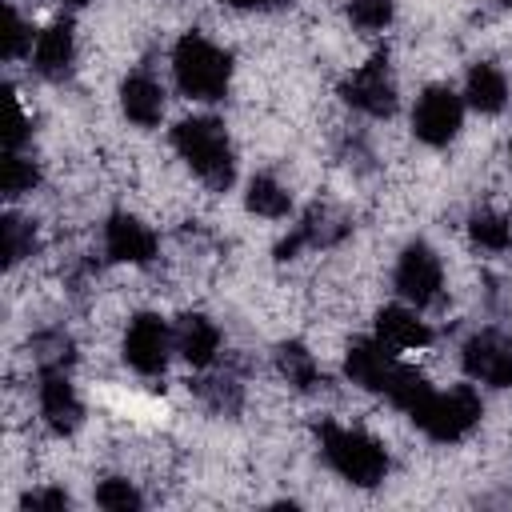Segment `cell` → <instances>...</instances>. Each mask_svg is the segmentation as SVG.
Wrapping results in <instances>:
<instances>
[{
  "label": "cell",
  "mask_w": 512,
  "mask_h": 512,
  "mask_svg": "<svg viewBox=\"0 0 512 512\" xmlns=\"http://www.w3.org/2000/svg\"><path fill=\"white\" fill-rule=\"evenodd\" d=\"M172 76L188 100H220L232 80V56L204 32H184L172 48Z\"/></svg>",
  "instance_id": "cell-3"
},
{
  "label": "cell",
  "mask_w": 512,
  "mask_h": 512,
  "mask_svg": "<svg viewBox=\"0 0 512 512\" xmlns=\"http://www.w3.org/2000/svg\"><path fill=\"white\" fill-rule=\"evenodd\" d=\"M72 60H76V32H72V20H52L44 32H36L32 68H36L44 80H64V76L72 72Z\"/></svg>",
  "instance_id": "cell-15"
},
{
  "label": "cell",
  "mask_w": 512,
  "mask_h": 512,
  "mask_svg": "<svg viewBox=\"0 0 512 512\" xmlns=\"http://www.w3.org/2000/svg\"><path fill=\"white\" fill-rule=\"evenodd\" d=\"M32 44H36V40H32V28H28V24L20 20V12L8 4V8H4V32H0V56H4V60H20L24 52H32Z\"/></svg>",
  "instance_id": "cell-26"
},
{
  "label": "cell",
  "mask_w": 512,
  "mask_h": 512,
  "mask_svg": "<svg viewBox=\"0 0 512 512\" xmlns=\"http://www.w3.org/2000/svg\"><path fill=\"white\" fill-rule=\"evenodd\" d=\"M244 208H248L252 216H264V220H284V216L292 212V192H288V188H284L276 176L256 172V176L248 180Z\"/></svg>",
  "instance_id": "cell-20"
},
{
  "label": "cell",
  "mask_w": 512,
  "mask_h": 512,
  "mask_svg": "<svg viewBox=\"0 0 512 512\" xmlns=\"http://www.w3.org/2000/svg\"><path fill=\"white\" fill-rule=\"evenodd\" d=\"M172 148L180 152V160L212 188L224 192L236 176V156H232V140L224 132V124L216 116H188L172 128Z\"/></svg>",
  "instance_id": "cell-1"
},
{
  "label": "cell",
  "mask_w": 512,
  "mask_h": 512,
  "mask_svg": "<svg viewBox=\"0 0 512 512\" xmlns=\"http://www.w3.org/2000/svg\"><path fill=\"white\" fill-rule=\"evenodd\" d=\"M396 292L412 304V308H428L440 300V288H444V264L440 256L432 252V244L424 240H412L400 260H396Z\"/></svg>",
  "instance_id": "cell-8"
},
{
  "label": "cell",
  "mask_w": 512,
  "mask_h": 512,
  "mask_svg": "<svg viewBox=\"0 0 512 512\" xmlns=\"http://www.w3.org/2000/svg\"><path fill=\"white\" fill-rule=\"evenodd\" d=\"M380 396H388L392 408H400V412L412 416V412L432 396V384H428L424 372H416L412 364H400V360H396V368H392V376H388V384H384Z\"/></svg>",
  "instance_id": "cell-21"
},
{
  "label": "cell",
  "mask_w": 512,
  "mask_h": 512,
  "mask_svg": "<svg viewBox=\"0 0 512 512\" xmlns=\"http://www.w3.org/2000/svg\"><path fill=\"white\" fill-rule=\"evenodd\" d=\"M156 248H160V240L140 216H132V212H112L108 216V224H104L108 260H116V264H148V260H156Z\"/></svg>",
  "instance_id": "cell-12"
},
{
  "label": "cell",
  "mask_w": 512,
  "mask_h": 512,
  "mask_svg": "<svg viewBox=\"0 0 512 512\" xmlns=\"http://www.w3.org/2000/svg\"><path fill=\"white\" fill-rule=\"evenodd\" d=\"M392 368H396V352H388L376 336H360V340L348 344L344 372H348V380L360 384L364 392H384Z\"/></svg>",
  "instance_id": "cell-14"
},
{
  "label": "cell",
  "mask_w": 512,
  "mask_h": 512,
  "mask_svg": "<svg viewBox=\"0 0 512 512\" xmlns=\"http://www.w3.org/2000/svg\"><path fill=\"white\" fill-rule=\"evenodd\" d=\"M316 436H320V452H324L328 468L340 480H348L356 488H376L388 476V452L376 436H368L360 428L332 424V420H324L316 428Z\"/></svg>",
  "instance_id": "cell-2"
},
{
  "label": "cell",
  "mask_w": 512,
  "mask_h": 512,
  "mask_svg": "<svg viewBox=\"0 0 512 512\" xmlns=\"http://www.w3.org/2000/svg\"><path fill=\"white\" fill-rule=\"evenodd\" d=\"M460 124H464V96L452 92L448 84H428V88L416 96L412 132H416V140H424L428 148H444L448 140H456Z\"/></svg>",
  "instance_id": "cell-6"
},
{
  "label": "cell",
  "mask_w": 512,
  "mask_h": 512,
  "mask_svg": "<svg viewBox=\"0 0 512 512\" xmlns=\"http://www.w3.org/2000/svg\"><path fill=\"white\" fill-rule=\"evenodd\" d=\"M348 216H340L332 204H312L304 212V220L292 228V236H284L276 244V260H296L304 248H332L336 240L348 236Z\"/></svg>",
  "instance_id": "cell-10"
},
{
  "label": "cell",
  "mask_w": 512,
  "mask_h": 512,
  "mask_svg": "<svg viewBox=\"0 0 512 512\" xmlns=\"http://www.w3.org/2000/svg\"><path fill=\"white\" fill-rule=\"evenodd\" d=\"M32 356H36L40 372H44V368H68V364H72V340L60 336V332L36 336V340H32Z\"/></svg>",
  "instance_id": "cell-29"
},
{
  "label": "cell",
  "mask_w": 512,
  "mask_h": 512,
  "mask_svg": "<svg viewBox=\"0 0 512 512\" xmlns=\"http://www.w3.org/2000/svg\"><path fill=\"white\" fill-rule=\"evenodd\" d=\"M484 416V404H480V392L472 384H456L448 392H436L412 412V424L436 440V444H452V440H464Z\"/></svg>",
  "instance_id": "cell-4"
},
{
  "label": "cell",
  "mask_w": 512,
  "mask_h": 512,
  "mask_svg": "<svg viewBox=\"0 0 512 512\" xmlns=\"http://www.w3.org/2000/svg\"><path fill=\"white\" fill-rule=\"evenodd\" d=\"M96 504H100V508H108V512H136L144 500H140V492H136L128 480L108 476V480H100V484H96Z\"/></svg>",
  "instance_id": "cell-27"
},
{
  "label": "cell",
  "mask_w": 512,
  "mask_h": 512,
  "mask_svg": "<svg viewBox=\"0 0 512 512\" xmlns=\"http://www.w3.org/2000/svg\"><path fill=\"white\" fill-rule=\"evenodd\" d=\"M468 236L476 248L484 252H508L512 248V220L504 212H492V208H480L468 216Z\"/></svg>",
  "instance_id": "cell-22"
},
{
  "label": "cell",
  "mask_w": 512,
  "mask_h": 512,
  "mask_svg": "<svg viewBox=\"0 0 512 512\" xmlns=\"http://www.w3.org/2000/svg\"><path fill=\"white\" fill-rule=\"evenodd\" d=\"M340 96L344 104H352L356 112L364 116H392L396 112V80H392V68H388V56L376 52L368 56L364 64H356L344 80H340Z\"/></svg>",
  "instance_id": "cell-5"
},
{
  "label": "cell",
  "mask_w": 512,
  "mask_h": 512,
  "mask_svg": "<svg viewBox=\"0 0 512 512\" xmlns=\"http://www.w3.org/2000/svg\"><path fill=\"white\" fill-rule=\"evenodd\" d=\"M376 340L388 352H420L432 344V328L420 320V308L412 304H388L376 312Z\"/></svg>",
  "instance_id": "cell-13"
},
{
  "label": "cell",
  "mask_w": 512,
  "mask_h": 512,
  "mask_svg": "<svg viewBox=\"0 0 512 512\" xmlns=\"http://www.w3.org/2000/svg\"><path fill=\"white\" fill-rule=\"evenodd\" d=\"M460 364L468 380L488 388H512V336L500 328H480L464 340Z\"/></svg>",
  "instance_id": "cell-7"
},
{
  "label": "cell",
  "mask_w": 512,
  "mask_h": 512,
  "mask_svg": "<svg viewBox=\"0 0 512 512\" xmlns=\"http://www.w3.org/2000/svg\"><path fill=\"white\" fill-rule=\"evenodd\" d=\"M276 368H280V376H284L296 392H312L316 384H324V372H320L316 356H312L308 344H300V340L276 344Z\"/></svg>",
  "instance_id": "cell-19"
},
{
  "label": "cell",
  "mask_w": 512,
  "mask_h": 512,
  "mask_svg": "<svg viewBox=\"0 0 512 512\" xmlns=\"http://www.w3.org/2000/svg\"><path fill=\"white\" fill-rule=\"evenodd\" d=\"M36 396H40V416L52 432L72 436L84 424V404H80V396L68 380V368H44Z\"/></svg>",
  "instance_id": "cell-11"
},
{
  "label": "cell",
  "mask_w": 512,
  "mask_h": 512,
  "mask_svg": "<svg viewBox=\"0 0 512 512\" xmlns=\"http://www.w3.org/2000/svg\"><path fill=\"white\" fill-rule=\"evenodd\" d=\"M20 508H68V492L64 488H36V492H24L20 496Z\"/></svg>",
  "instance_id": "cell-30"
},
{
  "label": "cell",
  "mask_w": 512,
  "mask_h": 512,
  "mask_svg": "<svg viewBox=\"0 0 512 512\" xmlns=\"http://www.w3.org/2000/svg\"><path fill=\"white\" fill-rule=\"evenodd\" d=\"M192 388H196V396H200L212 412H220V416H236L240 404H244V392H240L236 376H228V372L200 376V380H192Z\"/></svg>",
  "instance_id": "cell-23"
},
{
  "label": "cell",
  "mask_w": 512,
  "mask_h": 512,
  "mask_svg": "<svg viewBox=\"0 0 512 512\" xmlns=\"http://www.w3.org/2000/svg\"><path fill=\"white\" fill-rule=\"evenodd\" d=\"M464 104L484 112V116H496L508 104V76L488 60L472 64L468 76H464Z\"/></svg>",
  "instance_id": "cell-18"
},
{
  "label": "cell",
  "mask_w": 512,
  "mask_h": 512,
  "mask_svg": "<svg viewBox=\"0 0 512 512\" xmlns=\"http://www.w3.org/2000/svg\"><path fill=\"white\" fill-rule=\"evenodd\" d=\"M392 0H348V20L360 32H384L392 24Z\"/></svg>",
  "instance_id": "cell-28"
},
{
  "label": "cell",
  "mask_w": 512,
  "mask_h": 512,
  "mask_svg": "<svg viewBox=\"0 0 512 512\" xmlns=\"http://www.w3.org/2000/svg\"><path fill=\"white\" fill-rule=\"evenodd\" d=\"M508 156H512V144H508Z\"/></svg>",
  "instance_id": "cell-33"
},
{
  "label": "cell",
  "mask_w": 512,
  "mask_h": 512,
  "mask_svg": "<svg viewBox=\"0 0 512 512\" xmlns=\"http://www.w3.org/2000/svg\"><path fill=\"white\" fill-rule=\"evenodd\" d=\"M168 352L172 348V328L156 316V312H140L128 320V332H124V364L140 376H160L164 364H168Z\"/></svg>",
  "instance_id": "cell-9"
},
{
  "label": "cell",
  "mask_w": 512,
  "mask_h": 512,
  "mask_svg": "<svg viewBox=\"0 0 512 512\" xmlns=\"http://www.w3.org/2000/svg\"><path fill=\"white\" fill-rule=\"evenodd\" d=\"M228 8H240V12H264V8H280L288 0H224Z\"/></svg>",
  "instance_id": "cell-31"
},
{
  "label": "cell",
  "mask_w": 512,
  "mask_h": 512,
  "mask_svg": "<svg viewBox=\"0 0 512 512\" xmlns=\"http://www.w3.org/2000/svg\"><path fill=\"white\" fill-rule=\"evenodd\" d=\"M120 112L136 124V128H156L164 116V88L148 76V72H132L120 84Z\"/></svg>",
  "instance_id": "cell-17"
},
{
  "label": "cell",
  "mask_w": 512,
  "mask_h": 512,
  "mask_svg": "<svg viewBox=\"0 0 512 512\" xmlns=\"http://www.w3.org/2000/svg\"><path fill=\"white\" fill-rule=\"evenodd\" d=\"M32 248H36V224L32 220H24V216H4L0 220V252H4V268H12V264H20L24 256H32Z\"/></svg>",
  "instance_id": "cell-24"
},
{
  "label": "cell",
  "mask_w": 512,
  "mask_h": 512,
  "mask_svg": "<svg viewBox=\"0 0 512 512\" xmlns=\"http://www.w3.org/2000/svg\"><path fill=\"white\" fill-rule=\"evenodd\" d=\"M172 348L192 364V368H212L216 356H220V328L200 316V312H184L176 324H172Z\"/></svg>",
  "instance_id": "cell-16"
},
{
  "label": "cell",
  "mask_w": 512,
  "mask_h": 512,
  "mask_svg": "<svg viewBox=\"0 0 512 512\" xmlns=\"http://www.w3.org/2000/svg\"><path fill=\"white\" fill-rule=\"evenodd\" d=\"M68 4H76V8H80V4H88V0H68Z\"/></svg>",
  "instance_id": "cell-32"
},
{
  "label": "cell",
  "mask_w": 512,
  "mask_h": 512,
  "mask_svg": "<svg viewBox=\"0 0 512 512\" xmlns=\"http://www.w3.org/2000/svg\"><path fill=\"white\" fill-rule=\"evenodd\" d=\"M36 180H40V168H36L24 152H4V160H0V192H4V196L32 192Z\"/></svg>",
  "instance_id": "cell-25"
}]
</instances>
